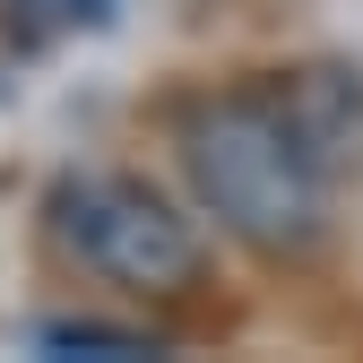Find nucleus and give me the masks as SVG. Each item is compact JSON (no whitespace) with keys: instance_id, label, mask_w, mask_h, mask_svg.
Segmentation results:
<instances>
[{"instance_id":"nucleus-1","label":"nucleus","mask_w":363,"mask_h":363,"mask_svg":"<svg viewBox=\"0 0 363 363\" xmlns=\"http://www.w3.org/2000/svg\"><path fill=\"white\" fill-rule=\"evenodd\" d=\"M173 147L191 199L259 259H311L329 234V191L337 173L303 147L286 104L268 96V78L225 86V96H191L173 113Z\"/></svg>"},{"instance_id":"nucleus-2","label":"nucleus","mask_w":363,"mask_h":363,"mask_svg":"<svg viewBox=\"0 0 363 363\" xmlns=\"http://www.w3.org/2000/svg\"><path fill=\"white\" fill-rule=\"evenodd\" d=\"M43 225L78 268H96L104 286L139 303H191L208 286L199 225L139 173H61L43 191Z\"/></svg>"},{"instance_id":"nucleus-3","label":"nucleus","mask_w":363,"mask_h":363,"mask_svg":"<svg viewBox=\"0 0 363 363\" xmlns=\"http://www.w3.org/2000/svg\"><path fill=\"white\" fill-rule=\"evenodd\" d=\"M268 96L286 104V121L303 130V147L329 173H346L363 156V69L337 61H303V69H268Z\"/></svg>"},{"instance_id":"nucleus-4","label":"nucleus","mask_w":363,"mask_h":363,"mask_svg":"<svg viewBox=\"0 0 363 363\" xmlns=\"http://www.w3.org/2000/svg\"><path fill=\"white\" fill-rule=\"evenodd\" d=\"M121 0H0V26L18 43H69V35H96L113 26Z\"/></svg>"},{"instance_id":"nucleus-5","label":"nucleus","mask_w":363,"mask_h":363,"mask_svg":"<svg viewBox=\"0 0 363 363\" xmlns=\"http://www.w3.org/2000/svg\"><path fill=\"white\" fill-rule=\"evenodd\" d=\"M35 346L43 354H164L156 329H121V320H43Z\"/></svg>"}]
</instances>
